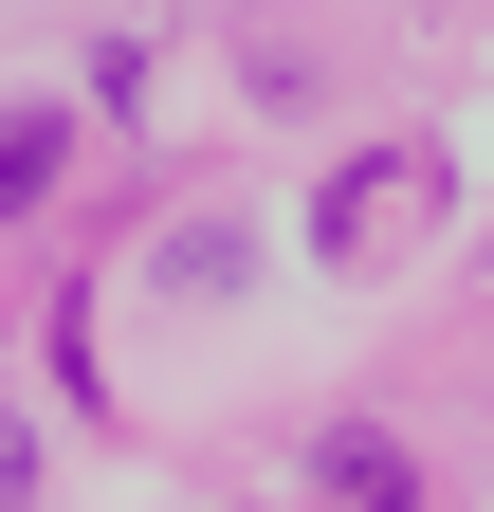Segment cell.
I'll return each mask as SVG.
<instances>
[{
    "label": "cell",
    "mask_w": 494,
    "mask_h": 512,
    "mask_svg": "<svg viewBox=\"0 0 494 512\" xmlns=\"http://www.w3.org/2000/svg\"><path fill=\"white\" fill-rule=\"evenodd\" d=\"M330 494L348 512H421V458H403V439H330Z\"/></svg>",
    "instance_id": "obj_1"
},
{
    "label": "cell",
    "mask_w": 494,
    "mask_h": 512,
    "mask_svg": "<svg viewBox=\"0 0 494 512\" xmlns=\"http://www.w3.org/2000/svg\"><path fill=\"white\" fill-rule=\"evenodd\" d=\"M55 183V110H0V202H37Z\"/></svg>",
    "instance_id": "obj_2"
},
{
    "label": "cell",
    "mask_w": 494,
    "mask_h": 512,
    "mask_svg": "<svg viewBox=\"0 0 494 512\" xmlns=\"http://www.w3.org/2000/svg\"><path fill=\"white\" fill-rule=\"evenodd\" d=\"M19 494H37V439H19V421H0V512H19Z\"/></svg>",
    "instance_id": "obj_3"
}]
</instances>
